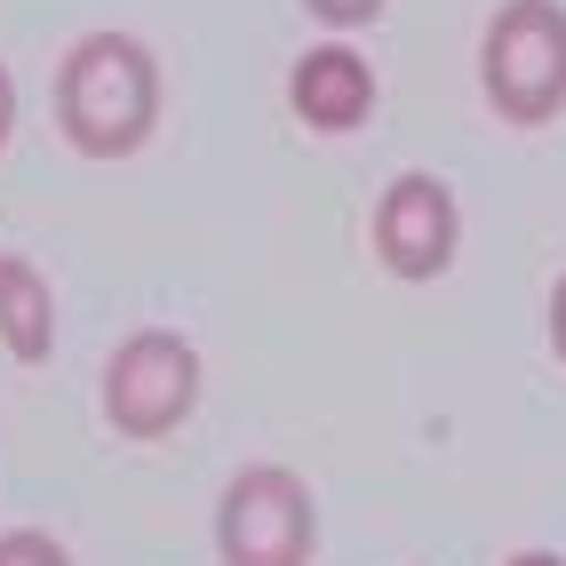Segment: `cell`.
<instances>
[{
    "instance_id": "obj_5",
    "label": "cell",
    "mask_w": 566,
    "mask_h": 566,
    "mask_svg": "<svg viewBox=\"0 0 566 566\" xmlns=\"http://www.w3.org/2000/svg\"><path fill=\"white\" fill-rule=\"evenodd\" d=\"M463 216L455 192L439 176H391V192L375 200V255H384L391 280H439L455 263Z\"/></svg>"
},
{
    "instance_id": "obj_10",
    "label": "cell",
    "mask_w": 566,
    "mask_h": 566,
    "mask_svg": "<svg viewBox=\"0 0 566 566\" xmlns=\"http://www.w3.org/2000/svg\"><path fill=\"white\" fill-rule=\"evenodd\" d=\"M551 352H558V359H566V280H558V287H551Z\"/></svg>"
},
{
    "instance_id": "obj_9",
    "label": "cell",
    "mask_w": 566,
    "mask_h": 566,
    "mask_svg": "<svg viewBox=\"0 0 566 566\" xmlns=\"http://www.w3.org/2000/svg\"><path fill=\"white\" fill-rule=\"evenodd\" d=\"M304 9L319 24H367V17H384V0H304Z\"/></svg>"
},
{
    "instance_id": "obj_1",
    "label": "cell",
    "mask_w": 566,
    "mask_h": 566,
    "mask_svg": "<svg viewBox=\"0 0 566 566\" xmlns=\"http://www.w3.org/2000/svg\"><path fill=\"white\" fill-rule=\"evenodd\" d=\"M160 120V64L128 32H88L56 64V128L88 160H128Z\"/></svg>"
},
{
    "instance_id": "obj_12",
    "label": "cell",
    "mask_w": 566,
    "mask_h": 566,
    "mask_svg": "<svg viewBox=\"0 0 566 566\" xmlns=\"http://www.w3.org/2000/svg\"><path fill=\"white\" fill-rule=\"evenodd\" d=\"M511 566H566V558H551V551H518Z\"/></svg>"
},
{
    "instance_id": "obj_8",
    "label": "cell",
    "mask_w": 566,
    "mask_h": 566,
    "mask_svg": "<svg viewBox=\"0 0 566 566\" xmlns=\"http://www.w3.org/2000/svg\"><path fill=\"white\" fill-rule=\"evenodd\" d=\"M0 566H72L56 535H32V526H17V535H0Z\"/></svg>"
},
{
    "instance_id": "obj_3",
    "label": "cell",
    "mask_w": 566,
    "mask_h": 566,
    "mask_svg": "<svg viewBox=\"0 0 566 566\" xmlns=\"http://www.w3.org/2000/svg\"><path fill=\"white\" fill-rule=\"evenodd\" d=\"M192 399H200V352L184 344L176 327L128 335V344L112 352V367H104V415H112L128 439L176 431L184 415H192Z\"/></svg>"
},
{
    "instance_id": "obj_7",
    "label": "cell",
    "mask_w": 566,
    "mask_h": 566,
    "mask_svg": "<svg viewBox=\"0 0 566 566\" xmlns=\"http://www.w3.org/2000/svg\"><path fill=\"white\" fill-rule=\"evenodd\" d=\"M0 344H9L24 367L49 359V344H56L49 280H41V263H24V255H0Z\"/></svg>"
},
{
    "instance_id": "obj_2",
    "label": "cell",
    "mask_w": 566,
    "mask_h": 566,
    "mask_svg": "<svg viewBox=\"0 0 566 566\" xmlns=\"http://www.w3.org/2000/svg\"><path fill=\"white\" fill-rule=\"evenodd\" d=\"M479 88L518 128L566 112V9L558 0H503L479 41Z\"/></svg>"
},
{
    "instance_id": "obj_6",
    "label": "cell",
    "mask_w": 566,
    "mask_h": 566,
    "mask_svg": "<svg viewBox=\"0 0 566 566\" xmlns=\"http://www.w3.org/2000/svg\"><path fill=\"white\" fill-rule=\"evenodd\" d=\"M287 104H295L304 128L352 136L375 112V72H367L359 49H312V56H295V72H287Z\"/></svg>"
},
{
    "instance_id": "obj_11",
    "label": "cell",
    "mask_w": 566,
    "mask_h": 566,
    "mask_svg": "<svg viewBox=\"0 0 566 566\" xmlns=\"http://www.w3.org/2000/svg\"><path fill=\"white\" fill-rule=\"evenodd\" d=\"M9 128H17V88H9V64H0V144H9Z\"/></svg>"
},
{
    "instance_id": "obj_4",
    "label": "cell",
    "mask_w": 566,
    "mask_h": 566,
    "mask_svg": "<svg viewBox=\"0 0 566 566\" xmlns=\"http://www.w3.org/2000/svg\"><path fill=\"white\" fill-rule=\"evenodd\" d=\"M216 551L223 566H304L312 558V495L280 463H255L223 486L216 511Z\"/></svg>"
}]
</instances>
